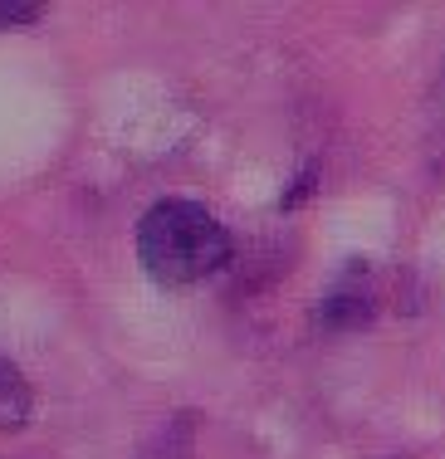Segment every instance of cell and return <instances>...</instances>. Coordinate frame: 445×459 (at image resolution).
<instances>
[{"label": "cell", "mask_w": 445, "mask_h": 459, "mask_svg": "<svg viewBox=\"0 0 445 459\" xmlns=\"http://www.w3.org/2000/svg\"><path fill=\"white\" fill-rule=\"evenodd\" d=\"M137 259L157 283L191 289L225 269L231 235L205 205L187 201V195H167L137 221Z\"/></svg>", "instance_id": "6da1fadb"}, {"label": "cell", "mask_w": 445, "mask_h": 459, "mask_svg": "<svg viewBox=\"0 0 445 459\" xmlns=\"http://www.w3.org/2000/svg\"><path fill=\"white\" fill-rule=\"evenodd\" d=\"M30 406V391H25V381H20V371L0 357V420H20Z\"/></svg>", "instance_id": "3957f363"}, {"label": "cell", "mask_w": 445, "mask_h": 459, "mask_svg": "<svg viewBox=\"0 0 445 459\" xmlns=\"http://www.w3.org/2000/svg\"><path fill=\"white\" fill-rule=\"evenodd\" d=\"M39 5H30V0H10V5H0V25H25V20H35Z\"/></svg>", "instance_id": "277c9868"}, {"label": "cell", "mask_w": 445, "mask_h": 459, "mask_svg": "<svg viewBox=\"0 0 445 459\" xmlns=\"http://www.w3.org/2000/svg\"><path fill=\"white\" fill-rule=\"evenodd\" d=\"M323 327H362L367 318H372V293H367V283H357V289H333L328 299H323L318 308Z\"/></svg>", "instance_id": "7a4b0ae2"}]
</instances>
